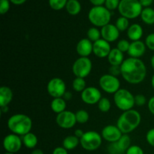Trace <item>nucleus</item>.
Masks as SVG:
<instances>
[{"mask_svg": "<svg viewBox=\"0 0 154 154\" xmlns=\"http://www.w3.org/2000/svg\"><path fill=\"white\" fill-rule=\"evenodd\" d=\"M7 125L8 128L12 133L23 136L31 132L32 121L28 115L24 114H15L9 117Z\"/></svg>", "mask_w": 154, "mask_h": 154, "instance_id": "3", "label": "nucleus"}, {"mask_svg": "<svg viewBox=\"0 0 154 154\" xmlns=\"http://www.w3.org/2000/svg\"><path fill=\"white\" fill-rule=\"evenodd\" d=\"M87 38L91 41L93 43H94L96 41L102 38V34H101V30H99L97 27H90L87 32Z\"/></svg>", "mask_w": 154, "mask_h": 154, "instance_id": "28", "label": "nucleus"}, {"mask_svg": "<svg viewBox=\"0 0 154 154\" xmlns=\"http://www.w3.org/2000/svg\"><path fill=\"white\" fill-rule=\"evenodd\" d=\"M126 154H144V152L138 145H131L126 150Z\"/></svg>", "mask_w": 154, "mask_h": 154, "instance_id": "37", "label": "nucleus"}, {"mask_svg": "<svg viewBox=\"0 0 154 154\" xmlns=\"http://www.w3.org/2000/svg\"><path fill=\"white\" fill-rule=\"evenodd\" d=\"M147 103V99L143 94H137L135 96V104L137 106H143Z\"/></svg>", "mask_w": 154, "mask_h": 154, "instance_id": "39", "label": "nucleus"}, {"mask_svg": "<svg viewBox=\"0 0 154 154\" xmlns=\"http://www.w3.org/2000/svg\"><path fill=\"white\" fill-rule=\"evenodd\" d=\"M108 150L110 154H123L117 146V142L110 143L108 147Z\"/></svg>", "mask_w": 154, "mask_h": 154, "instance_id": "40", "label": "nucleus"}, {"mask_svg": "<svg viewBox=\"0 0 154 154\" xmlns=\"http://www.w3.org/2000/svg\"><path fill=\"white\" fill-rule=\"evenodd\" d=\"M146 140L150 146L154 147V128L150 129L146 134Z\"/></svg>", "mask_w": 154, "mask_h": 154, "instance_id": "41", "label": "nucleus"}, {"mask_svg": "<svg viewBox=\"0 0 154 154\" xmlns=\"http://www.w3.org/2000/svg\"><path fill=\"white\" fill-rule=\"evenodd\" d=\"M117 144L122 153H126L128 148L131 146V138L129 134H123L121 138L117 141Z\"/></svg>", "mask_w": 154, "mask_h": 154, "instance_id": "27", "label": "nucleus"}, {"mask_svg": "<svg viewBox=\"0 0 154 154\" xmlns=\"http://www.w3.org/2000/svg\"><path fill=\"white\" fill-rule=\"evenodd\" d=\"M9 1L15 5H21L24 4L27 0H9Z\"/></svg>", "mask_w": 154, "mask_h": 154, "instance_id": "49", "label": "nucleus"}, {"mask_svg": "<svg viewBox=\"0 0 154 154\" xmlns=\"http://www.w3.org/2000/svg\"><path fill=\"white\" fill-rule=\"evenodd\" d=\"M13 99V92L10 87L7 86H2L0 87V107L8 106Z\"/></svg>", "mask_w": 154, "mask_h": 154, "instance_id": "19", "label": "nucleus"}, {"mask_svg": "<svg viewBox=\"0 0 154 154\" xmlns=\"http://www.w3.org/2000/svg\"><path fill=\"white\" fill-rule=\"evenodd\" d=\"M143 10L139 0H120L118 11L127 19H135L141 15Z\"/></svg>", "mask_w": 154, "mask_h": 154, "instance_id": "5", "label": "nucleus"}, {"mask_svg": "<svg viewBox=\"0 0 154 154\" xmlns=\"http://www.w3.org/2000/svg\"><path fill=\"white\" fill-rule=\"evenodd\" d=\"M111 51V45L109 42L101 38L93 43V53L99 58L108 57Z\"/></svg>", "mask_w": 154, "mask_h": 154, "instance_id": "15", "label": "nucleus"}, {"mask_svg": "<svg viewBox=\"0 0 154 154\" xmlns=\"http://www.w3.org/2000/svg\"><path fill=\"white\" fill-rule=\"evenodd\" d=\"M115 26L120 32H124L127 30L129 27V19L124 17H120L116 20Z\"/></svg>", "mask_w": 154, "mask_h": 154, "instance_id": "30", "label": "nucleus"}, {"mask_svg": "<svg viewBox=\"0 0 154 154\" xmlns=\"http://www.w3.org/2000/svg\"><path fill=\"white\" fill-rule=\"evenodd\" d=\"M80 144V139L75 135H69L63 141V147L67 150H72L76 148Z\"/></svg>", "mask_w": 154, "mask_h": 154, "instance_id": "26", "label": "nucleus"}, {"mask_svg": "<svg viewBox=\"0 0 154 154\" xmlns=\"http://www.w3.org/2000/svg\"><path fill=\"white\" fill-rule=\"evenodd\" d=\"M107 58H108V61L111 66H120L125 60L123 53L117 49V48L111 49V52Z\"/></svg>", "mask_w": 154, "mask_h": 154, "instance_id": "21", "label": "nucleus"}, {"mask_svg": "<svg viewBox=\"0 0 154 154\" xmlns=\"http://www.w3.org/2000/svg\"><path fill=\"white\" fill-rule=\"evenodd\" d=\"M68 0H48L49 5L53 10L60 11L66 8Z\"/></svg>", "mask_w": 154, "mask_h": 154, "instance_id": "33", "label": "nucleus"}, {"mask_svg": "<svg viewBox=\"0 0 154 154\" xmlns=\"http://www.w3.org/2000/svg\"><path fill=\"white\" fill-rule=\"evenodd\" d=\"M151 85H152V87H153L154 90V75L152 76V78H151Z\"/></svg>", "mask_w": 154, "mask_h": 154, "instance_id": "53", "label": "nucleus"}, {"mask_svg": "<svg viewBox=\"0 0 154 154\" xmlns=\"http://www.w3.org/2000/svg\"><path fill=\"white\" fill-rule=\"evenodd\" d=\"M141 19L147 25L154 24V9L152 8H144L141 11Z\"/></svg>", "mask_w": 154, "mask_h": 154, "instance_id": "24", "label": "nucleus"}, {"mask_svg": "<svg viewBox=\"0 0 154 154\" xmlns=\"http://www.w3.org/2000/svg\"><path fill=\"white\" fill-rule=\"evenodd\" d=\"M129 47H130V43L126 39H121L117 42V48L123 53L128 52Z\"/></svg>", "mask_w": 154, "mask_h": 154, "instance_id": "34", "label": "nucleus"}, {"mask_svg": "<svg viewBox=\"0 0 154 154\" xmlns=\"http://www.w3.org/2000/svg\"><path fill=\"white\" fill-rule=\"evenodd\" d=\"M31 154H44V152L41 149H34Z\"/></svg>", "mask_w": 154, "mask_h": 154, "instance_id": "50", "label": "nucleus"}, {"mask_svg": "<svg viewBox=\"0 0 154 154\" xmlns=\"http://www.w3.org/2000/svg\"><path fill=\"white\" fill-rule=\"evenodd\" d=\"M111 19V11L105 6H93L88 13V20L95 27L102 28L110 23Z\"/></svg>", "mask_w": 154, "mask_h": 154, "instance_id": "4", "label": "nucleus"}, {"mask_svg": "<svg viewBox=\"0 0 154 154\" xmlns=\"http://www.w3.org/2000/svg\"><path fill=\"white\" fill-rule=\"evenodd\" d=\"M23 144L28 149H34L38 144V138L32 132H29L21 136Z\"/></svg>", "mask_w": 154, "mask_h": 154, "instance_id": "23", "label": "nucleus"}, {"mask_svg": "<svg viewBox=\"0 0 154 154\" xmlns=\"http://www.w3.org/2000/svg\"><path fill=\"white\" fill-rule=\"evenodd\" d=\"M2 144L6 152L16 153L22 147L23 141L20 135L11 133L5 137Z\"/></svg>", "mask_w": 154, "mask_h": 154, "instance_id": "11", "label": "nucleus"}, {"mask_svg": "<svg viewBox=\"0 0 154 154\" xmlns=\"http://www.w3.org/2000/svg\"><path fill=\"white\" fill-rule=\"evenodd\" d=\"M66 9L69 14L75 16L81 12V5L78 0H68Z\"/></svg>", "mask_w": 154, "mask_h": 154, "instance_id": "25", "label": "nucleus"}, {"mask_svg": "<svg viewBox=\"0 0 154 154\" xmlns=\"http://www.w3.org/2000/svg\"><path fill=\"white\" fill-rule=\"evenodd\" d=\"M98 105V108L101 112L106 113L111 110V101L106 97H102L99 102Z\"/></svg>", "mask_w": 154, "mask_h": 154, "instance_id": "31", "label": "nucleus"}, {"mask_svg": "<svg viewBox=\"0 0 154 154\" xmlns=\"http://www.w3.org/2000/svg\"><path fill=\"white\" fill-rule=\"evenodd\" d=\"M106 0H90L91 4L94 6H102L105 3Z\"/></svg>", "mask_w": 154, "mask_h": 154, "instance_id": "46", "label": "nucleus"}, {"mask_svg": "<svg viewBox=\"0 0 154 154\" xmlns=\"http://www.w3.org/2000/svg\"><path fill=\"white\" fill-rule=\"evenodd\" d=\"M81 100L87 105H96L102 99V93L95 87H88L81 93Z\"/></svg>", "mask_w": 154, "mask_h": 154, "instance_id": "13", "label": "nucleus"}, {"mask_svg": "<svg viewBox=\"0 0 154 154\" xmlns=\"http://www.w3.org/2000/svg\"><path fill=\"white\" fill-rule=\"evenodd\" d=\"M146 45L142 41H135L130 43V47L128 51V54L132 58H138L142 57L146 51Z\"/></svg>", "mask_w": 154, "mask_h": 154, "instance_id": "18", "label": "nucleus"}, {"mask_svg": "<svg viewBox=\"0 0 154 154\" xmlns=\"http://www.w3.org/2000/svg\"><path fill=\"white\" fill-rule=\"evenodd\" d=\"M99 84L104 92L109 94H114L120 89V80L110 74L102 75L99 80Z\"/></svg>", "mask_w": 154, "mask_h": 154, "instance_id": "9", "label": "nucleus"}, {"mask_svg": "<svg viewBox=\"0 0 154 154\" xmlns=\"http://www.w3.org/2000/svg\"><path fill=\"white\" fill-rule=\"evenodd\" d=\"M120 32L114 24L109 23L101 28L102 38L109 43L117 41L120 36Z\"/></svg>", "mask_w": 154, "mask_h": 154, "instance_id": "16", "label": "nucleus"}, {"mask_svg": "<svg viewBox=\"0 0 154 154\" xmlns=\"http://www.w3.org/2000/svg\"><path fill=\"white\" fill-rule=\"evenodd\" d=\"M51 108L54 113H56V114H60V113L66 111V101L65 100L63 97L54 98V99H53V100L51 101Z\"/></svg>", "mask_w": 154, "mask_h": 154, "instance_id": "22", "label": "nucleus"}, {"mask_svg": "<svg viewBox=\"0 0 154 154\" xmlns=\"http://www.w3.org/2000/svg\"><path fill=\"white\" fill-rule=\"evenodd\" d=\"M72 97H73V95H72V93L69 91H66V93L64 94V96H63V98L66 101V102H67V101H70L71 99H72Z\"/></svg>", "mask_w": 154, "mask_h": 154, "instance_id": "48", "label": "nucleus"}, {"mask_svg": "<svg viewBox=\"0 0 154 154\" xmlns=\"http://www.w3.org/2000/svg\"><path fill=\"white\" fill-rule=\"evenodd\" d=\"M52 154H69L68 150L63 147H57L53 150Z\"/></svg>", "mask_w": 154, "mask_h": 154, "instance_id": "43", "label": "nucleus"}, {"mask_svg": "<svg viewBox=\"0 0 154 154\" xmlns=\"http://www.w3.org/2000/svg\"><path fill=\"white\" fill-rule=\"evenodd\" d=\"M150 64H151L152 68L154 69V55L151 57V60H150Z\"/></svg>", "mask_w": 154, "mask_h": 154, "instance_id": "52", "label": "nucleus"}, {"mask_svg": "<svg viewBox=\"0 0 154 154\" xmlns=\"http://www.w3.org/2000/svg\"><path fill=\"white\" fill-rule=\"evenodd\" d=\"M93 69V63L88 57H79L72 66V72L76 78H85L88 76Z\"/></svg>", "mask_w": 154, "mask_h": 154, "instance_id": "8", "label": "nucleus"}, {"mask_svg": "<svg viewBox=\"0 0 154 154\" xmlns=\"http://www.w3.org/2000/svg\"><path fill=\"white\" fill-rule=\"evenodd\" d=\"M123 79L131 84H141L147 75V67L141 60L138 58L126 59L120 66Z\"/></svg>", "mask_w": 154, "mask_h": 154, "instance_id": "1", "label": "nucleus"}, {"mask_svg": "<svg viewBox=\"0 0 154 154\" xmlns=\"http://www.w3.org/2000/svg\"><path fill=\"white\" fill-rule=\"evenodd\" d=\"M147 108L150 112L154 115V96L150 98L147 102Z\"/></svg>", "mask_w": 154, "mask_h": 154, "instance_id": "44", "label": "nucleus"}, {"mask_svg": "<svg viewBox=\"0 0 154 154\" xmlns=\"http://www.w3.org/2000/svg\"><path fill=\"white\" fill-rule=\"evenodd\" d=\"M4 154H15V153H8V152H6L5 153H4Z\"/></svg>", "mask_w": 154, "mask_h": 154, "instance_id": "54", "label": "nucleus"}, {"mask_svg": "<svg viewBox=\"0 0 154 154\" xmlns=\"http://www.w3.org/2000/svg\"><path fill=\"white\" fill-rule=\"evenodd\" d=\"M144 43L148 49L154 51V33H150L146 37Z\"/></svg>", "mask_w": 154, "mask_h": 154, "instance_id": "38", "label": "nucleus"}, {"mask_svg": "<svg viewBox=\"0 0 154 154\" xmlns=\"http://www.w3.org/2000/svg\"><path fill=\"white\" fill-rule=\"evenodd\" d=\"M144 31L143 28L140 24L133 23L129 26V29H127V36L129 40L132 42L139 41L142 38Z\"/></svg>", "mask_w": 154, "mask_h": 154, "instance_id": "20", "label": "nucleus"}, {"mask_svg": "<svg viewBox=\"0 0 154 154\" xmlns=\"http://www.w3.org/2000/svg\"><path fill=\"white\" fill-rule=\"evenodd\" d=\"M47 90L48 94L54 99L61 98L66 92V83L60 78H54L48 83Z\"/></svg>", "mask_w": 154, "mask_h": 154, "instance_id": "10", "label": "nucleus"}, {"mask_svg": "<svg viewBox=\"0 0 154 154\" xmlns=\"http://www.w3.org/2000/svg\"><path fill=\"white\" fill-rule=\"evenodd\" d=\"M93 43L88 38H82L76 45V51L80 57H88L93 53Z\"/></svg>", "mask_w": 154, "mask_h": 154, "instance_id": "17", "label": "nucleus"}, {"mask_svg": "<svg viewBox=\"0 0 154 154\" xmlns=\"http://www.w3.org/2000/svg\"><path fill=\"white\" fill-rule=\"evenodd\" d=\"M141 122V114L135 109L123 111L117 121V127L123 134H129L139 126Z\"/></svg>", "mask_w": 154, "mask_h": 154, "instance_id": "2", "label": "nucleus"}, {"mask_svg": "<svg viewBox=\"0 0 154 154\" xmlns=\"http://www.w3.org/2000/svg\"><path fill=\"white\" fill-rule=\"evenodd\" d=\"M114 104L118 109L123 111L133 109L135 106V96L126 89H120L114 93Z\"/></svg>", "mask_w": 154, "mask_h": 154, "instance_id": "6", "label": "nucleus"}, {"mask_svg": "<svg viewBox=\"0 0 154 154\" xmlns=\"http://www.w3.org/2000/svg\"><path fill=\"white\" fill-rule=\"evenodd\" d=\"M56 122L57 124L62 129H72L77 123L75 113L66 110L63 112L57 114L56 117Z\"/></svg>", "mask_w": 154, "mask_h": 154, "instance_id": "12", "label": "nucleus"}, {"mask_svg": "<svg viewBox=\"0 0 154 154\" xmlns=\"http://www.w3.org/2000/svg\"><path fill=\"white\" fill-rule=\"evenodd\" d=\"M10 3L9 0H0V14H5L10 9Z\"/></svg>", "mask_w": 154, "mask_h": 154, "instance_id": "36", "label": "nucleus"}, {"mask_svg": "<svg viewBox=\"0 0 154 154\" xmlns=\"http://www.w3.org/2000/svg\"><path fill=\"white\" fill-rule=\"evenodd\" d=\"M143 8H149L153 2V0H139Z\"/></svg>", "mask_w": 154, "mask_h": 154, "instance_id": "45", "label": "nucleus"}, {"mask_svg": "<svg viewBox=\"0 0 154 154\" xmlns=\"http://www.w3.org/2000/svg\"><path fill=\"white\" fill-rule=\"evenodd\" d=\"M1 111L2 112H4V113L8 112V106L4 107V108H1Z\"/></svg>", "mask_w": 154, "mask_h": 154, "instance_id": "51", "label": "nucleus"}, {"mask_svg": "<svg viewBox=\"0 0 154 154\" xmlns=\"http://www.w3.org/2000/svg\"><path fill=\"white\" fill-rule=\"evenodd\" d=\"M102 143L101 134L96 131H87L80 139V144L83 149L87 151H94L99 149Z\"/></svg>", "mask_w": 154, "mask_h": 154, "instance_id": "7", "label": "nucleus"}, {"mask_svg": "<svg viewBox=\"0 0 154 154\" xmlns=\"http://www.w3.org/2000/svg\"><path fill=\"white\" fill-rule=\"evenodd\" d=\"M101 135H102V138L106 141L109 143H114L117 142L121 138L123 133L117 127V125L114 126V125L111 124L105 126L102 129Z\"/></svg>", "mask_w": 154, "mask_h": 154, "instance_id": "14", "label": "nucleus"}, {"mask_svg": "<svg viewBox=\"0 0 154 154\" xmlns=\"http://www.w3.org/2000/svg\"><path fill=\"white\" fill-rule=\"evenodd\" d=\"M72 87L74 90L78 93H82L87 87H86V81L82 78H75L72 82Z\"/></svg>", "mask_w": 154, "mask_h": 154, "instance_id": "29", "label": "nucleus"}, {"mask_svg": "<svg viewBox=\"0 0 154 154\" xmlns=\"http://www.w3.org/2000/svg\"><path fill=\"white\" fill-rule=\"evenodd\" d=\"M84 135V132L82 130V129H78L75 131V135L77 137V138H79V139H81Z\"/></svg>", "mask_w": 154, "mask_h": 154, "instance_id": "47", "label": "nucleus"}, {"mask_svg": "<svg viewBox=\"0 0 154 154\" xmlns=\"http://www.w3.org/2000/svg\"><path fill=\"white\" fill-rule=\"evenodd\" d=\"M75 117H76L77 123H81V124H84L86 123L90 119V114L85 110H78L76 113H75Z\"/></svg>", "mask_w": 154, "mask_h": 154, "instance_id": "32", "label": "nucleus"}, {"mask_svg": "<svg viewBox=\"0 0 154 154\" xmlns=\"http://www.w3.org/2000/svg\"><path fill=\"white\" fill-rule=\"evenodd\" d=\"M109 74L114 76L117 77L118 75H121V69L120 66H111L109 68Z\"/></svg>", "mask_w": 154, "mask_h": 154, "instance_id": "42", "label": "nucleus"}, {"mask_svg": "<svg viewBox=\"0 0 154 154\" xmlns=\"http://www.w3.org/2000/svg\"><path fill=\"white\" fill-rule=\"evenodd\" d=\"M120 0H106L105 3V7L109 11H114L118 9Z\"/></svg>", "mask_w": 154, "mask_h": 154, "instance_id": "35", "label": "nucleus"}]
</instances>
